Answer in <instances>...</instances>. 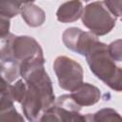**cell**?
Instances as JSON below:
<instances>
[{
	"mask_svg": "<svg viewBox=\"0 0 122 122\" xmlns=\"http://www.w3.org/2000/svg\"><path fill=\"white\" fill-rule=\"evenodd\" d=\"M83 25L95 36L106 35L111 32L116 23V18L108 10L103 1L88 4L81 15Z\"/></svg>",
	"mask_w": 122,
	"mask_h": 122,
	"instance_id": "3",
	"label": "cell"
},
{
	"mask_svg": "<svg viewBox=\"0 0 122 122\" xmlns=\"http://www.w3.org/2000/svg\"><path fill=\"white\" fill-rule=\"evenodd\" d=\"M122 41L121 39H117L113 42H112L110 45H108V52L110 57L117 63H120L122 61V51H121Z\"/></svg>",
	"mask_w": 122,
	"mask_h": 122,
	"instance_id": "17",
	"label": "cell"
},
{
	"mask_svg": "<svg viewBox=\"0 0 122 122\" xmlns=\"http://www.w3.org/2000/svg\"><path fill=\"white\" fill-rule=\"evenodd\" d=\"M70 96L79 107H89L100 100L101 92L97 87L83 82L76 90L70 93Z\"/></svg>",
	"mask_w": 122,
	"mask_h": 122,
	"instance_id": "6",
	"label": "cell"
},
{
	"mask_svg": "<svg viewBox=\"0 0 122 122\" xmlns=\"http://www.w3.org/2000/svg\"><path fill=\"white\" fill-rule=\"evenodd\" d=\"M94 122H122L121 115L112 108H104L93 113Z\"/></svg>",
	"mask_w": 122,
	"mask_h": 122,
	"instance_id": "14",
	"label": "cell"
},
{
	"mask_svg": "<svg viewBox=\"0 0 122 122\" xmlns=\"http://www.w3.org/2000/svg\"><path fill=\"white\" fill-rule=\"evenodd\" d=\"M10 19L0 14V36H3L5 34H8L10 31Z\"/></svg>",
	"mask_w": 122,
	"mask_h": 122,
	"instance_id": "20",
	"label": "cell"
},
{
	"mask_svg": "<svg viewBox=\"0 0 122 122\" xmlns=\"http://www.w3.org/2000/svg\"><path fill=\"white\" fill-rule=\"evenodd\" d=\"M20 13L26 24L31 28L42 26L46 20L45 11L33 2H23Z\"/></svg>",
	"mask_w": 122,
	"mask_h": 122,
	"instance_id": "7",
	"label": "cell"
},
{
	"mask_svg": "<svg viewBox=\"0 0 122 122\" xmlns=\"http://www.w3.org/2000/svg\"><path fill=\"white\" fill-rule=\"evenodd\" d=\"M82 32L83 30L79 28H75V27L68 28L62 34V41L66 46V48L75 52L78 39L82 34Z\"/></svg>",
	"mask_w": 122,
	"mask_h": 122,
	"instance_id": "12",
	"label": "cell"
},
{
	"mask_svg": "<svg viewBox=\"0 0 122 122\" xmlns=\"http://www.w3.org/2000/svg\"><path fill=\"white\" fill-rule=\"evenodd\" d=\"M15 38L13 33L9 32L3 36H0V60L6 61L12 58V43Z\"/></svg>",
	"mask_w": 122,
	"mask_h": 122,
	"instance_id": "13",
	"label": "cell"
},
{
	"mask_svg": "<svg viewBox=\"0 0 122 122\" xmlns=\"http://www.w3.org/2000/svg\"><path fill=\"white\" fill-rule=\"evenodd\" d=\"M10 92H11V97L13 101L22 103L26 92H27V85L25 81L23 80H17L15 84L11 85L10 87Z\"/></svg>",
	"mask_w": 122,
	"mask_h": 122,
	"instance_id": "16",
	"label": "cell"
},
{
	"mask_svg": "<svg viewBox=\"0 0 122 122\" xmlns=\"http://www.w3.org/2000/svg\"><path fill=\"white\" fill-rule=\"evenodd\" d=\"M20 75V64L14 59L0 62V79L11 84Z\"/></svg>",
	"mask_w": 122,
	"mask_h": 122,
	"instance_id": "10",
	"label": "cell"
},
{
	"mask_svg": "<svg viewBox=\"0 0 122 122\" xmlns=\"http://www.w3.org/2000/svg\"><path fill=\"white\" fill-rule=\"evenodd\" d=\"M105 6L107 7L108 10L113 15L115 18L121 16V4L122 2L119 1H103Z\"/></svg>",
	"mask_w": 122,
	"mask_h": 122,
	"instance_id": "18",
	"label": "cell"
},
{
	"mask_svg": "<svg viewBox=\"0 0 122 122\" xmlns=\"http://www.w3.org/2000/svg\"><path fill=\"white\" fill-rule=\"evenodd\" d=\"M0 122H25L23 116L16 111L13 101L0 102Z\"/></svg>",
	"mask_w": 122,
	"mask_h": 122,
	"instance_id": "11",
	"label": "cell"
},
{
	"mask_svg": "<svg viewBox=\"0 0 122 122\" xmlns=\"http://www.w3.org/2000/svg\"><path fill=\"white\" fill-rule=\"evenodd\" d=\"M23 2L18 1H0V14L7 17L12 18L20 13Z\"/></svg>",
	"mask_w": 122,
	"mask_h": 122,
	"instance_id": "15",
	"label": "cell"
},
{
	"mask_svg": "<svg viewBox=\"0 0 122 122\" xmlns=\"http://www.w3.org/2000/svg\"><path fill=\"white\" fill-rule=\"evenodd\" d=\"M83 10V4L80 1L65 2L59 6L56 11V18L61 23H71L81 17Z\"/></svg>",
	"mask_w": 122,
	"mask_h": 122,
	"instance_id": "8",
	"label": "cell"
},
{
	"mask_svg": "<svg viewBox=\"0 0 122 122\" xmlns=\"http://www.w3.org/2000/svg\"><path fill=\"white\" fill-rule=\"evenodd\" d=\"M71 122H94L93 114H92V113L80 114L79 112H74L72 114Z\"/></svg>",
	"mask_w": 122,
	"mask_h": 122,
	"instance_id": "19",
	"label": "cell"
},
{
	"mask_svg": "<svg viewBox=\"0 0 122 122\" xmlns=\"http://www.w3.org/2000/svg\"><path fill=\"white\" fill-rule=\"evenodd\" d=\"M59 87L68 92H73L83 83V68L75 60L67 56H58L53 62Z\"/></svg>",
	"mask_w": 122,
	"mask_h": 122,
	"instance_id": "4",
	"label": "cell"
},
{
	"mask_svg": "<svg viewBox=\"0 0 122 122\" xmlns=\"http://www.w3.org/2000/svg\"><path fill=\"white\" fill-rule=\"evenodd\" d=\"M73 113L53 104L52 107L41 114L36 122H71Z\"/></svg>",
	"mask_w": 122,
	"mask_h": 122,
	"instance_id": "9",
	"label": "cell"
},
{
	"mask_svg": "<svg viewBox=\"0 0 122 122\" xmlns=\"http://www.w3.org/2000/svg\"><path fill=\"white\" fill-rule=\"evenodd\" d=\"M12 58L19 64L36 58H44L40 44L31 36H15L12 43Z\"/></svg>",
	"mask_w": 122,
	"mask_h": 122,
	"instance_id": "5",
	"label": "cell"
},
{
	"mask_svg": "<svg viewBox=\"0 0 122 122\" xmlns=\"http://www.w3.org/2000/svg\"><path fill=\"white\" fill-rule=\"evenodd\" d=\"M44 63L45 59H35L20 64V75L27 85V92L21 103L22 111L30 122H36L55 102L52 83Z\"/></svg>",
	"mask_w": 122,
	"mask_h": 122,
	"instance_id": "1",
	"label": "cell"
},
{
	"mask_svg": "<svg viewBox=\"0 0 122 122\" xmlns=\"http://www.w3.org/2000/svg\"><path fill=\"white\" fill-rule=\"evenodd\" d=\"M92 72L115 92L122 90V69L109 55L108 45L98 39L93 41L84 53Z\"/></svg>",
	"mask_w": 122,
	"mask_h": 122,
	"instance_id": "2",
	"label": "cell"
}]
</instances>
